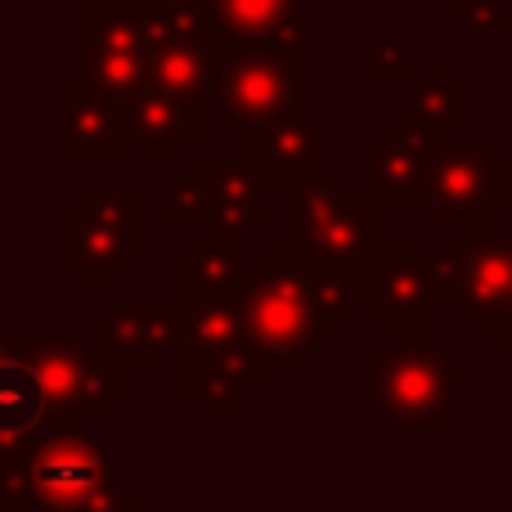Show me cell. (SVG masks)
<instances>
[{
  "label": "cell",
  "instance_id": "1",
  "mask_svg": "<svg viewBox=\"0 0 512 512\" xmlns=\"http://www.w3.org/2000/svg\"><path fill=\"white\" fill-rule=\"evenodd\" d=\"M122 468L126 454L81 423H45L32 436L0 441V490L18 508H140V495L122 490Z\"/></svg>",
  "mask_w": 512,
  "mask_h": 512
},
{
  "label": "cell",
  "instance_id": "2",
  "mask_svg": "<svg viewBox=\"0 0 512 512\" xmlns=\"http://www.w3.org/2000/svg\"><path fill=\"white\" fill-rule=\"evenodd\" d=\"M391 207L369 185H328L301 180L283 189V221H288V248L310 265L342 274H360L364 261L387 239Z\"/></svg>",
  "mask_w": 512,
  "mask_h": 512
},
{
  "label": "cell",
  "instance_id": "3",
  "mask_svg": "<svg viewBox=\"0 0 512 512\" xmlns=\"http://www.w3.org/2000/svg\"><path fill=\"white\" fill-rule=\"evenodd\" d=\"M243 297V328L248 342L274 369L301 373L319 351L328 346L333 328L319 315L315 288H310V270L288 243L265 248V256L252 265L248 283L239 288Z\"/></svg>",
  "mask_w": 512,
  "mask_h": 512
},
{
  "label": "cell",
  "instance_id": "4",
  "mask_svg": "<svg viewBox=\"0 0 512 512\" xmlns=\"http://www.w3.org/2000/svg\"><path fill=\"white\" fill-rule=\"evenodd\" d=\"M310 72V27L292 18L288 27L252 41H221L212 81V108L234 126L265 122L288 108H301Z\"/></svg>",
  "mask_w": 512,
  "mask_h": 512
},
{
  "label": "cell",
  "instance_id": "5",
  "mask_svg": "<svg viewBox=\"0 0 512 512\" xmlns=\"http://www.w3.org/2000/svg\"><path fill=\"white\" fill-rule=\"evenodd\" d=\"M0 355H18L50 396V423H81L90 409L117 414L126 405V373L104 346H90L77 328H5Z\"/></svg>",
  "mask_w": 512,
  "mask_h": 512
},
{
  "label": "cell",
  "instance_id": "6",
  "mask_svg": "<svg viewBox=\"0 0 512 512\" xmlns=\"http://www.w3.org/2000/svg\"><path fill=\"white\" fill-rule=\"evenodd\" d=\"M144 198L131 185H86L59 212V261L86 288H122L144 261Z\"/></svg>",
  "mask_w": 512,
  "mask_h": 512
},
{
  "label": "cell",
  "instance_id": "7",
  "mask_svg": "<svg viewBox=\"0 0 512 512\" xmlns=\"http://www.w3.org/2000/svg\"><path fill=\"white\" fill-rule=\"evenodd\" d=\"M364 378L373 409L409 432H450L454 391L472 387V373L454 369L427 333H405L400 346H373L364 355Z\"/></svg>",
  "mask_w": 512,
  "mask_h": 512
},
{
  "label": "cell",
  "instance_id": "8",
  "mask_svg": "<svg viewBox=\"0 0 512 512\" xmlns=\"http://www.w3.org/2000/svg\"><path fill=\"white\" fill-rule=\"evenodd\" d=\"M512 162L490 144H441L427 171L423 212L436 230H486L499 207L512 203Z\"/></svg>",
  "mask_w": 512,
  "mask_h": 512
},
{
  "label": "cell",
  "instance_id": "9",
  "mask_svg": "<svg viewBox=\"0 0 512 512\" xmlns=\"http://www.w3.org/2000/svg\"><path fill=\"white\" fill-rule=\"evenodd\" d=\"M355 292L369 328L427 333L432 310H441V252L418 243H382L355 274Z\"/></svg>",
  "mask_w": 512,
  "mask_h": 512
},
{
  "label": "cell",
  "instance_id": "10",
  "mask_svg": "<svg viewBox=\"0 0 512 512\" xmlns=\"http://www.w3.org/2000/svg\"><path fill=\"white\" fill-rule=\"evenodd\" d=\"M512 301V230H468V243L441 252V310H463L490 333Z\"/></svg>",
  "mask_w": 512,
  "mask_h": 512
},
{
  "label": "cell",
  "instance_id": "11",
  "mask_svg": "<svg viewBox=\"0 0 512 512\" xmlns=\"http://www.w3.org/2000/svg\"><path fill=\"white\" fill-rule=\"evenodd\" d=\"M243 162L265 185H301L328 176V122L310 117L306 104L279 117L243 126Z\"/></svg>",
  "mask_w": 512,
  "mask_h": 512
},
{
  "label": "cell",
  "instance_id": "12",
  "mask_svg": "<svg viewBox=\"0 0 512 512\" xmlns=\"http://www.w3.org/2000/svg\"><path fill=\"white\" fill-rule=\"evenodd\" d=\"M207 113L212 108L185 104L158 86H140L122 99V122L131 135V149L149 167H185L189 149L207 140Z\"/></svg>",
  "mask_w": 512,
  "mask_h": 512
},
{
  "label": "cell",
  "instance_id": "13",
  "mask_svg": "<svg viewBox=\"0 0 512 512\" xmlns=\"http://www.w3.org/2000/svg\"><path fill=\"white\" fill-rule=\"evenodd\" d=\"M185 369H180V400L189 414L203 409H221V414H239L252 400V391H265L274 364L243 337L234 346H216V351H180Z\"/></svg>",
  "mask_w": 512,
  "mask_h": 512
},
{
  "label": "cell",
  "instance_id": "14",
  "mask_svg": "<svg viewBox=\"0 0 512 512\" xmlns=\"http://www.w3.org/2000/svg\"><path fill=\"white\" fill-rule=\"evenodd\" d=\"M59 135L63 167H122L131 153V135L122 122V104L99 95L90 81H63L59 90Z\"/></svg>",
  "mask_w": 512,
  "mask_h": 512
},
{
  "label": "cell",
  "instance_id": "15",
  "mask_svg": "<svg viewBox=\"0 0 512 512\" xmlns=\"http://www.w3.org/2000/svg\"><path fill=\"white\" fill-rule=\"evenodd\" d=\"M99 346L122 369H140V373L167 369L171 351L185 346L180 306H113L99 319Z\"/></svg>",
  "mask_w": 512,
  "mask_h": 512
},
{
  "label": "cell",
  "instance_id": "16",
  "mask_svg": "<svg viewBox=\"0 0 512 512\" xmlns=\"http://www.w3.org/2000/svg\"><path fill=\"white\" fill-rule=\"evenodd\" d=\"M207 180H212V221L203 225V234L248 243L252 230L270 225V212H265L261 198L265 180L248 162H207Z\"/></svg>",
  "mask_w": 512,
  "mask_h": 512
},
{
  "label": "cell",
  "instance_id": "17",
  "mask_svg": "<svg viewBox=\"0 0 512 512\" xmlns=\"http://www.w3.org/2000/svg\"><path fill=\"white\" fill-rule=\"evenodd\" d=\"M81 45L153 54L162 45V9L153 0H86L81 5Z\"/></svg>",
  "mask_w": 512,
  "mask_h": 512
},
{
  "label": "cell",
  "instance_id": "18",
  "mask_svg": "<svg viewBox=\"0 0 512 512\" xmlns=\"http://www.w3.org/2000/svg\"><path fill=\"white\" fill-rule=\"evenodd\" d=\"M225 36H198V41H162L149 54V86L185 99V104L212 108L216 59H221Z\"/></svg>",
  "mask_w": 512,
  "mask_h": 512
},
{
  "label": "cell",
  "instance_id": "19",
  "mask_svg": "<svg viewBox=\"0 0 512 512\" xmlns=\"http://www.w3.org/2000/svg\"><path fill=\"white\" fill-rule=\"evenodd\" d=\"M427 171H432V149H418V144L382 135L378 144L364 149V185L387 207H423Z\"/></svg>",
  "mask_w": 512,
  "mask_h": 512
},
{
  "label": "cell",
  "instance_id": "20",
  "mask_svg": "<svg viewBox=\"0 0 512 512\" xmlns=\"http://www.w3.org/2000/svg\"><path fill=\"white\" fill-rule=\"evenodd\" d=\"M252 274L248 261V243H230V239H212L203 234L198 243H189L180 252V283L185 297H216V292H239Z\"/></svg>",
  "mask_w": 512,
  "mask_h": 512
},
{
  "label": "cell",
  "instance_id": "21",
  "mask_svg": "<svg viewBox=\"0 0 512 512\" xmlns=\"http://www.w3.org/2000/svg\"><path fill=\"white\" fill-rule=\"evenodd\" d=\"M409 117L450 135L454 126L472 122V86L454 72L450 59H432L423 77L409 81Z\"/></svg>",
  "mask_w": 512,
  "mask_h": 512
},
{
  "label": "cell",
  "instance_id": "22",
  "mask_svg": "<svg viewBox=\"0 0 512 512\" xmlns=\"http://www.w3.org/2000/svg\"><path fill=\"white\" fill-rule=\"evenodd\" d=\"M50 423V396L18 355H0V441L32 436Z\"/></svg>",
  "mask_w": 512,
  "mask_h": 512
},
{
  "label": "cell",
  "instance_id": "23",
  "mask_svg": "<svg viewBox=\"0 0 512 512\" xmlns=\"http://www.w3.org/2000/svg\"><path fill=\"white\" fill-rule=\"evenodd\" d=\"M180 328L185 346L180 351H216L248 337L243 328V297L239 292H216V297H180Z\"/></svg>",
  "mask_w": 512,
  "mask_h": 512
},
{
  "label": "cell",
  "instance_id": "24",
  "mask_svg": "<svg viewBox=\"0 0 512 512\" xmlns=\"http://www.w3.org/2000/svg\"><path fill=\"white\" fill-rule=\"evenodd\" d=\"M301 5L310 0H216L212 23L225 41H252V36H270L301 18Z\"/></svg>",
  "mask_w": 512,
  "mask_h": 512
},
{
  "label": "cell",
  "instance_id": "25",
  "mask_svg": "<svg viewBox=\"0 0 512 512\" xmlns=\"http://www.w3.org/2000/svg\"><path fill=\"white\" fill-rule=\"evenodd\" d=\"M81 81L99 90V95L117 99L135 95L140 86H149V54L135 50H86L81 45Z\"/></svg>",
  "mask_w": 512,
  "mask_h": 512
},
{
  "label": "cell",
  "instance_id": "26",
  "mask_svg": "<svg viewBox=\"0 0 512 512\" xmlns=\"http://www.w3.org/2000/svg\"><path fill=\"white\" fill-rule=\"evenodd\" d=\"M212 221V180H207V162H185L176 185L162 198V225L171 230H203Z\"/></svg>",
  "mask_w": 512,
  "mask_h": 512
},
{
  "label": "cell",
  "instance_id": "27",
  "mask_svg": "<svg viewBox=\"0 0 512 512\" xmlns=\"http://www.w3.org/2000/svg\"><path fill=\"white\" fill-rule=\"evenodd\" d=\"M512 0H454L450 18L468 32L486 36V41H512V14H508Z\"/></svg>",
  "mask_w": 512,
  "mask_h": 512
},
{
  "label": "cell",
  "instance_id": "28",
  "mask_svg": "<svg viewBox=\"0 0 512 512\" xmlns=\"http://www.w3.org/2000/svg\"><path fill=\"white\" fill-rule=\"evenodd\" d=\"M364 77L373 86H409L414 72H409V50L400 41H373L364 54Z\"/></svg>",
  "mask_w": 512,
  "mask_h": 512
},
{
  "label": "cell",
  "instance_id": "29",
  "mask_svg": "<svg viewBox=\"0 0 512 512\" xmlns=\"http://www.w3.org/2000/svg\"><path fill=\"white\" fill-rule=\"evenodd\" d=\"M490 346H495V351H512V301H508L504 319L490 328Z\"/></svg>",
  "mask_w": 512,
  "mask_h": 512
},
{
  "label": "cell",
  "instance_id": "30",
  "mask_svg": "<svg viewBox=\"0 0 512 512\" xmlns=\"http://www.w3.org/2000/svg\"><path fill=\"white\" fill-rule=\"evenodd\" d=\"M158 9H194V14H212L216 0H153Z\"/></svg>",
  "mask_w": 512,
  "mask_h": 512
},
{
  "label": "cell",
  "instance_id": "31",
  "mask_svg": "<svg viewBox=\"0 0 512 512\" xmlns=\"http://www.w3.org/2000/svg\"><path fill=\"white\" fill-rule=\"evenodd\" d=\"M508 162H512V126H508Z\"/></svg>",
  "mask_w": 512,
  "mask_h": 512
},
{
  "label": "cell",
  "instance_id": "32",
  "mask_svg": "<svg viewBox=\"0 0 512 512\" xmlns=\"http://www.w3.org/2000/svg\"><path fill=\"white\" fill-rule=\"evenodd\" d=\"M508 427H512V396H508Z\"/></svg>",
  "mask_w": 512,
  "mask_h": 512
}]
</instances>
